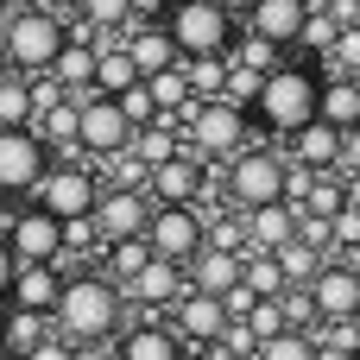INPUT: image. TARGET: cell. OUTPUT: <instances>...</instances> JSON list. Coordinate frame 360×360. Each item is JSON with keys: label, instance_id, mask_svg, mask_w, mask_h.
I'll return each mask as SVG.
<instances>
[{"label": "cell", "instance_id": "obj_38", "mask_svg": "<svg viewBox=\"0 0 360 360\" xmlns=\"http://www.w3.org/2000/svg\"><path fill=\"white\" fill-rule=\"evenodd\" d=\"M165 6H171V0H127L133 25H158V19H165Z\"/></svg>", "mask_w": 360, "mask_h": 360}, {"label": "cell", "instance_id": "obj_8", "mask_svg": "<svg viewBox=\"0 0 360 360\" xmlns=\"http://www.w3.org/2000/svg\"><path fill=\"white\" fill-rule=\"evenodd\" d=\"M127 139H133V127H127V114H120L114 95H101V89L76 95V158L101 165V158H114Z\"/></svg>", "mask_w": 360, "mask_h": 360}, {"label": "cell", "instance_id": "obj_11", "mask_svg": "<svg viewBox=\"0 0 360 360\" xmlns=\"http://www.w3.org/2000/svg\"><path fill=\"white\" fill-rule=\"evenodd\" d=\"M44 165H51V146L32 127H0V202L32 196V184L44 177Z\"/></svg>", "mask_w": 360, "mask_h": 360}, {"label": "cell", "instance_id": "obj_34", "mask_svg": "<svg viewBox=\"0 0 360 360\" xmlns=\"http://www.w3.org/2000/svg\"><path fill=\"white\" fill-rule=\"evenodd\" d=\"M120 101V114H127V127L133 133H146V127H158V101H152V89L139 82V89H127V95H114Z\"/></svg>", "mask_w": 360, "mask_h": 360}, {"label": "cell", "instance_id": "obj_36", "mask_svg": "<svg viewBox=\"0 0 360 360\" xmlns=\"http://www.w3.org/2000/svg\"><path fill=\"white\" fill-rule=\"evenodd\" d=\"M240 323L253 329V342H272V335H285V316H278V297H253V310H247Z\"/></svg>", "mask_w": 360, "mask_h": 360}, {"label": "cell", "instance_id": "obj_29", "mask_svg": "<svg viewBox=\"0 0 360 360\" xmlns=\"http://www.w3.org/2000/svg\"><path fill=\"white\" fill-rule=\"evenodd\" d=\"M335 19H329V6H310V19H304V38H297V51L291 57H310V63H323L329 57V44H335Z\"/></svg>", "mask_w": 360, "mask_h": 360}, {"label": "cell", "instance_id": "obj_4", "mask_svg": "<svg viewBox=\"0 0 360 360\" xmlns=\"http://www.w3.org/2000/svg\"><path fill=\"white\" fill-rule=\"evenodd\" d=\"M177 139H184V152L190 158H202L209 171H221L234 152H247L259 133H253V114L247 108H234V101H190V114H184V127H177Z\"/></svg>", "mask_w": 360, "mask_h": 360}, {"label": "cell", "instance_id": "obj_35", "mask_svg": "<svg viewBox=\"0 0 360 360\" xmlns=\"http://www.w3.org/2000/svg\"><path fill=\"white\" fill-rule=\"evenodd\" d=\"M278 316H285V329L316 335V304H310V291H278Z\"/></svg>", "mask_w": 360, "mask_h": 360}, {"label": "cell", "instance_id": "obj_39", "mask_svg": "<svg viewBox=\"0 0 360 360\" xmlns=\"http://www.w3.org/2000/svg\"><path fill=\"white\" fill-rule=\"evenodd\" d=\"M348 171H360V127L342 133V177H348Z\"/></svg>", "mask_w": 360, "mask_h": 360}, {"label": "cell", "instance_id": "obj_45", "mask_svg": "<svg viewBox=\"0 0 360 360\" xmlns=\"http://www.w3.org/2000/svg\"><path fill=\"white\" fill-rule=\"evenodd\" d=\"M184 360H215V354H184Z\"/></svg>", "mask_w": 360, "mask_h": 360}, {"label": "cell", "instance_id": "obj_12", "mask_svg": "<svg viewBox=\"0 0 360 360\" xmlns=\"http://www.w3.org/2000/svg\"><path fill=\"white\" fill-rule=\"evenodd\" d=\"M165 323H171V335L184 342V354H209V348L221 342V329H228V304H221V297H202V291H184V297L165 310Z\"/></svg>", "mask_w": 360, "mask_h": 360}, {"label": "cell", "instance_id": "obj_2", "mask_svg": "<svg viewBox=\"0 0 360 360\" xmlns=\"http://www.w3.org/2000/svg\"><path fill=\"white\" fill-rule=\"evenodd\" d=\"M316 95H323V70L310 57H285L278 70L259 76V95H253V133H266L272 146H285L291 133H304L316 120Z\"/></svg>", "mask_w": 360, "mask_h": 360}, {"label": "cell", "instance_id": "obj_28", "mask_svg": "<svg viewBox=\"0 0 360 360\" xmlns=\"http://www.w3.org/2000/svg\"><path fill=\"white\" fill-rule=\"evenodd\" d=\"M0 127H32V76L0 70Z\"/></svg>", "mask_w": 360, "mask_h": 360}, {"label": "cell", "instance_id": "obj_40", "mask_svg": "<svg viewBox=\"0 0 360 360\" xmlns=\"http://www.w3.org/2000/svg\"><path fill=\"white\" fill-rule=\"evenodd\" d=\"M13 266H19V259H13V247L0 240V304H6V285H13Z\"/></svg>", "mask_w": 360, "mask_h": 360}, {"label": "cell", "instance_id": "obj_15", "mask_svg": "<svg viewBox=\"0 0 360 360\" xmlns=\"http://www.w3.org/2000/svg\"><path fill=\"white\" fill-rule=\"evenodd\" d=\"M209 184H215V171L177 146L165 165H152V177H146V196H152V202H202V196H209Z\"/></svg>", "mask_w": 360, "mask_h": 360}, {"label": "cell", "instance_id": "obj_49", "mask_svg": "<svg viewBox=\"0 0 360 360\" xmlns=\"http://www.w3.org/2000/svg\"><path fill=\"white\" fill-rule=\"evenodd\" d=\"M354 360H360V348H354Z\"/></svg>", "mask_w": 360, "mask_h": 360}, {"label": "cell", "instance_id": "obj_6", "mask_svg": "<svg viewBox=\"0 0 360 360\" xmlns=\"http://www.w3.org/2000/svg\"><path fill=\"white\" fill-rule=\"evenodd\" d=\"M285 152L278 146H247V152H234L221 171H215V184H221V196L234 202V209H259V202H278L285 196Z\"/></svg>", "mask_w": 360, "mask_h": 360}, {"label": "cell", "instance_id": "obj_20", "mask_svg": "<svg viewBox=\"0 0 360 360\" xmlns=\"http://www.w3.org/2000/svg\"><path fill=\"white\" fill-rule=\"evenodd\" d=\"M278 152H285V165H297V171H316V177L335 171V177H342V133H335L329 120H310V127L291 133Z\"/></svg>", "mask_w": 360, "mask_h": 360}, {"label": "cell", "instance_id": "obj_46", "mask_svg": "<svg viewBox=\"0 0 360 360\" xmlns=\"http://www.w3.org/2000/svg\"><path fill=\"white\" fill-rule=\"evenodd\" d=\"M6 6H19V0H0V13H6Z\"/></svg>", "mask_w": 360, "mask_h": 360}, {"label": "cell", "instance_id": "obj_42", "mask_svg": "<svg viewBox=\"0 0 360 360\" xmlns=\"http://www.w3.org/2000/svg\"><path fill=\"white\" fill-rule=\"evenodd\" d=\"M38 6H51L57 19H76V13H82V0H38Z\"/></svg>", "mask_w": 360, "mask_h": 360}, {"label": "cell", "instance_id": "obj_7", "mask_svg": "<svg viewBox=\"0 0 360 360\" xmlns=\"http://www.w3.org/2000/svg\"><path fill=\"white\" fill-rule=\"evenodd\" d=\"M95 196H101V177H95L89 158H51L44 177L32 184V202H38L44 215H57V221H82V215H95Z\"/></svg>", "mask_w": 360, "mask_h": 360}, {"label": "cell", "instance_id": "obj_25", "mask_svg": "<svg viewBox=\"0 0 360 360\" xmlns=\"http://www.w3.org/2000/svg\"><path fill=\"white\" fill-rule=\"evenodd\" d=\"M146 76L133 70V57L120 51V38H95V89L101 95H127V89H139Z\"/></svg>", "mask_w": 360, "mask_h": 360}, {"label": "cell", "instance_id": "obj_19", "mask_svg": "<svg viewBox=\"0 0 360 360\" xmlns=\"http://www.w3.org/2000/svg\"><path fill=\"white\" fill-rule=\"evenodd\" d=\"M63 278H70V266H63V259H32V266H13L6 304H19V310H38V316H51V304H57Z\"/></svg>", "mask_w": 360, "mask_h": 360}, {"label": "cell", "instance_id": "obj_24", "mask_svg": "<svg viewBox=\"0 0 360 360\" xmlns=\"http://www.w3.org/2000/svg\"><path fill=\"white\" fill-rule=\"evenodd\" d=\"M316 120H329L335 133L360 127V82H354V76H323V95H316Z\"/></svg>", "mask_w": 360, "mask_h": 360}, {"label": "cell", "instance_id": "obj_44", "mask_svg": "<svg viewBox=\"0 0 360 360\" xmlns=\"http://www.w3.org/2000/svg\"><path fill=\"white\" fill-rule=\"evenodd\" d=\"M310 360H354V354H348V348H329V342H316V354H310Z\"/></svg>", "mask_w": 360, "mask_h": 360}, {"label": "cell", "instance_id": "obj_17", "mask_svg": "<svg viewBox=\"0 0 360 360\" xmlns=\"http://www.w3.org/2000/svg\"><path fill=\"white\" fill-rule=\"evenodd\" d=\"M304 19H310V0H253L247 32L291 57V51H297V38H304Z\"/></svg>", "mask_w": 360, "mask_h": 360}, {"label": "cell", "instance_id": "obj_37", "mask_svg": "<svg viewBox=\"0 0 360 360\" xmlns=\"http://www.w3.org/2000/svg\"><path fill=\"white\" fill-rule=\"evenodd\" d=\"M19 360H82V354H76V348H70L63 335H44L38 348H25V354H19Z\"/></svg>", "mask_w": 360, "mask_h": 360}, {"label": "cell", "instance_id": "obj_22", "mask_svg": "<svg viewBox=\"0 0 360 360\" xmlns=\"http://www.w3.org/2000/svg\"><path fill=\"white\" fill-rule=\"evenodd\" d=\"M184 278H190V291H202V297H228V291L240 285V253L202 247V253L184 266Z\"/></svg>", "mask_w": 360, "mask_h": 360}, {"label": "cell", "instance_id": "obj_41", "mask_svg": "<svg viewBox=\"0 0 360 360\" xmlns=\"http://www.w3.org/2000/svg\"><path fill=\"white\" fill-rule=\"evenodd\" d=\"M342 202H348V209H360V171H348V177H342Z\"/></svg>", "mask_w": 360, "mask_h": 360}, {"label": "cell", "instance_id": "obj_43", "mask_svg": "<svg viewBox=\"0 0 360 360\" xmlns=\"http://www.w3.org/2000/svg\"><path fill=\"white\" fill-rule=\"evenodd\" d=\"M215 6H221L228 19H247V13H253V0H215Z\"/></svg>", "mask_w": 360, "mask_h": 360}, {"label": "cell", "instance_id": "obj_10", "mask_svg": "<svg viewBox=\"0 0 360 360\" xmlns=\"http://www.w3.org/2000/svg\"><path fill=\"white\" fill-rule=\"evenodd\" d=\"M146 247H152V259L190 266V259L202 253V209H196V202H152Z\"/></svg>", "mask_w": 360, "mask_h": 360}, {"label": "cell", "instance_id": "obj_21", "mask_svg": "<svg viewBox=\"0 0 360 360\" xmlns=\"http://www.w3.org/2000/svg\"><path fill=\"white\" fill-rule=\"evenodd\" d=\"M247 215V253H278L291 234H297V209L278 196V202H259V209H240Z\"/></svg>", "mask_w": 360, "mask_h": 360}, {"label": "cell", "instance_id": "obj_16", "mask_svg": "<svg viewBox=\"0 0 360 360\" xmlns=\"http://www.w3.org/2000/svg\"><path fill=\"white\" fill-rule=\"evenodd\" d=\"M190 291V278H184V266H171V259H152L133 285H120V304L127 310H139V316H165L177 297Z\"/></svg>", "mask_w": 360, "mask_h": 360}, {"label": "cell", "instance_id": "obj_48", "mask_svg": "<svg viewBox=\"0 0 360 360\" xmlns=\"http://www.w3.org/2000/svg\"><path fill=\"white\" fill-rule=\"evenodd\" d=\"M310 6H329V0H310Z\"/></svg>", "mask_w": 360, "mask_h": 360}, {"label": "cell", "instance_id": "obj_23", "mask_svg": "<svg viewBox=\"0 0 360 360\" xmlns=\"http://www.w3.org/2000/svg\"><path fill=\"white\" fill-rule=\"evenodd\" d=\"M120 51L133 57V70H139V76H158V70H171V63H184V57L171 51V38H165V25H127V32H120Z\"/></svg>", "mask_w": 360, "mask_h": 360}, {"label": "cell", "instance_id": "obj_13", "mask_svg": "<svg viewBox=\"0 0 360 360\" xmlns=\"http://www.w3.org/2000/svg\"><path fill=\"white\" fill-rule=\"evenodd\" d=\"M95 234L114 247V240H146V221H152V196L146 190H108L101 184V196H95Z\"/></svg>", "mask_w": 360, "mask_h": 360}, {"label": "cell", "instance_id": "obj_18", "mask_svg": "<svg viewBox=\"0 0 360 360\" xmlns=\"http://www.w3.org/2000/svg\"><path fill=\"white\" fill-rule=\"evenodd\" d=\"M108 360H184V342L171 335L165 316H133V323L114 335Z\"/></svg>", "mask_w": 360, "mask_h": 360}, {"label": "cell", "instance_id": "obj_30", "mask_svg": "<svg viewBox=\"0 0 360 360\" xmlns=\"http://www.w3.org/2000/svg\"><path fill=\"white\" fill-rule=\"evenodd\" d=\"M240 285H247L253 297H278V291H285V272H278L272 253H240Z\"/></svg>", "mask_w": 360, "mask_h": 360}, {"label": "cell", "instance_id": "obj_32", "mask_svg": "<svg viewBox=\"0 0 360 360\" xmlns=\"http://www.w3.org/2000/svg\"><path fill=\"white\" fill-rule=\"evenodd\" d=\"M323 76H354L360 82V25H342L335 32V44H329V57L316 63Z\"/></svg>", "mask_w": 360, "mask_h": 360}, {"label": "cell", "instance_id": "obj_1", "mask_svg": "<svg viewBox=\"0 0 360 360\" xmlns=\"http://www.w3.org/2000/svg\"><path fill=\"white\" fill-rule=\"evenodd\" d=\"M120 329H127L120 291H114L95 266H76V272L63 278L57 304H51V335H63L82 360H108V348H114Z\"/></svg>", "mask_w": 360, "mask_h": 360}, {"label": "cell", "instance_id": "obj_9", "mask_svg": "<svg viewBox=\"0 0 360 360\" xmlns=\"http://www.w3.org/2000/svg\"><path fill=\"white\" fill-rule=\"evenodd\" d=\"M0 240L13 247V259H19V266H32V259H63V221H57V215H44L32 196H19V202L6 209Z\"/></svg>", "mask_w": 360, "mask_h": 360}, {"label": "cell", "instance_id": "obj_5", "mask_svg": "<svg viewBox=\"0 0 360 360\" xmlns=\"http://www.w3.org/2000/svg\"><path fill=\"white\" fill-rule=\"evenodd\" d=\"M158 25H165V38L184 63L190 57H228L234 38H240V19H228L215 0H171Z\"/></svg>", "mask_w": 360, "mask_h": 360}, {"label": "cell", "instance_id": "obj_14", "mask_svg": "<svg viewBox=\"0 0 360 360\" xmlns=\"http://www.w3.org/2000/svg\"><path fill=\"white\" fill-rule=\"evenodd\" d=\"M304 291H310V304H316V329L360 316V266H348V259H329Z\"/></svg>", "mask_w": 360, "mask_h": 360}, {"label": "cell", "instance_id": "obj_47", "mask_svg": "<svg viewBox=\"0 0 360 360\" xmlns=\"http://www.w3.org/2000/svg\"><path fill=\"white\" fill-rule=\"evenodd\" d=\"M0 360H19V354H6V348H0Z\"/></svg>", "mask_w": 360, "mask_h": 360}, {"label": "cell", "instance_id": "obj_26", "mask_svg": "<svg viewBox=\"0 0 360 360\" xmlns=\"http://www.w3.org/2000/svg\"><path fill=\"white\" fill-rule=\"evenodd\" d=\"M146 266H152V247H146V240H114V247H101V259H95V272H101L114 291L133 285Z\"/></svg>", "mask_w": 360, "mask_h": 360}, {"label": "cell", "instance_id": "obj_3", "mask_svg": "<svg viewBox=\"0 0 360 360\" xmlns=\"http://www.w3.org/2000/svg\"><path fill=\"white\" fill-rule=\"evenodd\" d=\"M63 38H70V19H57V13L38 6V0H19V6L0 13V70H13V76H44L51 57L63 51Z\"/></svg>", "mask_w": 360, "mask_h": 360}, {"label": "cell", "instance_id": "obj_33", "mask_svg": "<svg viewBox=\"0 0 360 360\" xmlns=\"http://www.w3.org/2000/svg\"><path fill=\"white\" fill-rule=\"evenodd\" d=\"M310 354H316V335H297V329H285V335L253 348V360H310Z\"/></svg>", "mask_w": 360, "mask_h": 360}, {"label": "cell", "instance_id": "obj_31", "mask_svg": "<svg viewBox=\"0 0 360 360\" xmlns=\"http://www.w3.org/2000/svg\"><path fill=\"white\" fill-rule=\"evenodd\" d=\"M95 38H120L127 25H133V13H127V0H82V13H76Z\"/></svg>", "mask_w": 360, "mask_h": 360}, {"label": "cell", "instance_id": "obj_27", "mask_svg": "<svg viewBox=\"0 0 360 360\" xmlns=\"http://www.w3.org/2000/svg\"><path fill=\"white\" fill-rule=\"evenodd\" d=\"M51 335V316H38V310H19V304H6L0 310V348L6 354H25V348H38Z\"/></svg>", "mask_w": 360, "mask_h": 360}]
</instances>
